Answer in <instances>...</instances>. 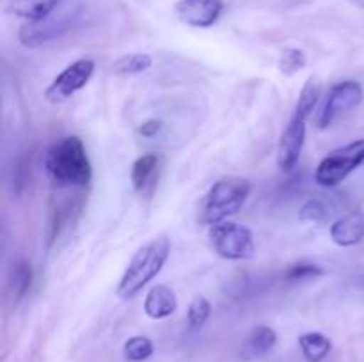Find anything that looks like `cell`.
<instances>
[{
	"label": "cell",
	"mask_w": 364,
	"mask_h": 362,
	"mask_svg": "<svg viewBox=\"0 0 364 362\" xmlns=\"http://www.w3.org/2000/svg\"><path fill=\"white\" fill-rule=\"evenodd\" d=\"M331 238L340 247H354L364 240V212L354 209L331 226Z\"/></svg>",
	"instance_id": "cell-11"
},
{
	"label": "cell",
	"mask_w": 364,
	"mask_h": 362,
	"mask_svg": "<svg viewBox=\"0 0 364 362\" xmlns=\"http://www.w3.org/2000/svg\"><path fill=\"white\" fill-rule=\"evenodd\" d=\"M176 16L185 25L196 28H208L220 18L224 0H180L174 6Z\"/></svg>",
	"instance_id": "cell-10"
},
{
	"label": "cell",
	"mask_w": 364,
	"mask_h": 362,
	"mask_svg": "<svg viewBox=\"0 0 364 362\" xmlns=\"http://www.w3.org/2000/svg\"><path fill=\"white\" fill-rule=\"evenodd\" d=\"M299 346L308 362H322L333 350V343L322 332H306L299 337Z\"/></svg>",
	"instance_id": "cell-17"
},
{
	"label": "cell",
	"mask_w": 364,
	"mask_h": 362,
	"mask_svg": "<svg viewBox=\"0 0 364 362\" xmlns=\"http://www.w3.org/2000/svg\"><path fill=\"white\" fill-rule=\"evenodd\" d=\"M210 314H212V304H210L208 298L205 297L192 298V302L188 304V309H187L188 327L194 330L201 329V327L208 322Z\"/></svg>",
	"instance_id": "cell-21"
},
{
	"label": "cell",
	"mask_w": 364,
	"mask_h": 362,
	"mask_svg": "<svg viewBox=\"0 0 364 362\" xmlns=\"http://www.w3.org/2000/svg\"><path fill=\"white\" fill-rule=\"evenodd\" d=\"M336 213V204L329 195H313L299 209L301 222H326Z\"/></svg>",
	"instance_id": "cell-15"
},
{
	"label": "cell",
	"mask_w": 364,
	"mask_h": 362,
	"mask_svg": "<svg viewBox=\"0 0 364 362\" xmlns=\"http://www.w3.org/2000/svg\"><path fill=\"white\" fill-rule=\"evenodd\" d=\"M251 181L245 177H223L215 181L208 190L203 204L201 220L206 226H215L224 222L228 216L242 209L251 195Z\"/></svg>",
	"instance_id": "cell-3"
},
{
	"label": "cell",
	"mask_w": 364,
	"mask_h": 362,
	"mask_svg": "<svg viewBox=\"0 0 364 362\" xmlns=\"http://www.w3.org/2000/svg\"><path fill=\"white\" fill-rule=\"evenodd\" d=\"M153 64V57L149 53H124L114 62L116 75H139L149 70Z\"/></svg>",
	"instance_id": "cell-19"
},
{
	"label": "cell",
	"mask_w": 364,
	"mask_h": 362,
	"mask_svg": "<svg viewBox=\"0 0 364 362\" xmlns=\"http://www.w3.org/2000/svg\"><path fill=\"white\" fill-rule=\"evenodd\" d=\"M46 176L59 187H85L92 177L91 160L78 137H63L45 153Z\"/></svg>",
	"instance_id": "cell-1"
},
{
	"label": "cell",
	"mask_w": 364,
	"mask_h": 362,
	"mask_svg": "<svg viewBox=\"0 0 364 362\" xmlns=\"http://www.w3.org/2000/svg\"><path fill=\"white\" fill-rule=\"evenodd\" d=\"M160 167V156L156 153H148V155L139 156L137 160L132 165V172H130V181L132 187L135 188L137 192H142L151 180L155 177L156 170Z\"/></svg>",
	"instance_id": "cell-16"
},
{
	"label": "cell",
	"mask_w": 364,
	"mask_h": 362,
	"mask_svg": "<svg viewBox=\"0 0 364 362\" xmlns=\"http://www.w3.org/2000/svg\"><path fill=\"white\" fill-rule=\"evenodd\" d=\"M162 128H164L162 121L148 119V121H144L141 126H139L137 131H139V135H142L144 138H151V137H156V135L162 131Z\"/></svg>",
	"instance_id": "cell-25"
},
{
	"label": "cell",
	"mask_w": 364,
	"mask_h": 362,
	"mask_svg": "<svg viewBox=\"0 0 364 362\" xmlns=\"http://www.w3.org/2000/svg\"><path fill=\"white\" fill-rule=\"evenodd\" d=\"M320 96H322V82L318 80V77H309L308 82L304 84V87H302L301 94H299L294 114L308 119L313 114V110H315Z\"/></svg>",
	"instance_id": "cell-18"
},
{
	"label": "cell",
	"mask_w": 364,
	"mask_h": 362,
	"mask_svg": "<svg viewBox=\"0 0 364 362\" xmlns=\"http://www.w3.org/2000/svg\"><path fill=\"white\" fill-rule=\"evenodd\" d=\"M364 163V138L331 151L316 165L315 181L323 188H334L347 176H350L358 167Z\"/></svg>",
	"instance_id": "cell-4"
},
{
	"label": "cell",
	"mask_w": 364,
	"mask_h": 362,
	"mask_svg": "<svg viewBox=\"0 0 364 362\" xmlns=\"http://www.w3.org/2000/svg\"><path fill=\"white\" fill-rule=\"evenodd\" d=\"M55 11L50 16H46L45 20L27 21L20 28V32H18V38H20L21 45L34 48V46L53 41L59 35H63L68 28H71V25L75 21L73 11H64L59 16H55Z\"/></svg>",
	"instance_id": "cell-7"
},
{
	"label": "cell",
	"mask_w": 364,
	"mask_h": 362,
	"mask_svg": "<svg viewBox=\"0 0 364 362\" xmlns=\"http://www.w3.org/2000/svg\"><path fill=\"white\" fill-rule=\"evenodd\" d=\"M308 64V57L299 48H284L279 57V71L287 77L299 73Z\"/></svg>",
	"instance_id": "cell-22"
},
{
	"label": "cell",
	"mask_w": 364,
	"mask_h": 362,
	"mask_svg": "<svg viewBox=\"0 0 364 362\" xmlns=\"http://www.w3.org/2000/svg\"><path fill=\"white\" fill-rule=\"evenodd\" d=\"M169 254L171 241L166 236H159L142 245L134 254L132 261L128 263L127 270L117 284V295L121 298H134L146 284L151 283L162 272Z\"/></svg>",
	"instance_id": "cell-2"
},
{
	"label": "cell",
	"mask_w": 364,
	"mask_h": 362,
	"mask_svg": "<svg viewBox=\"0 0 364 362\" xmlns=\"http://www.w3.org/2000/svg\"><path fill=\"white\" fill-rule=\"evenodd\" d=\"M277 343V332L272 327L267 325H258L251 330L249 337L245 339L244 344V357L252 358V357H262V355L269 353Z\"/></svg>",
	"instance_id": "cell-14"
},
{
	"label": "cell",
	"mask_w": 364,
	"mask_h": 362,
	"mask_svg": "<svg viewBox=\"0 0 364 362\" xmlns=\"http://www.w3.org/2000/svg\"><path fill=\"white\" fill-rule=\"evenodd\" d=\"M63 0H9L7 7L14 16H20L27 21L45 20L59 7Z\"/></svg>",
	"instance_id": "cell-13"
},
{
	"label": "cell",
	"mask_w": 364,
	"mask_h": 362,
	"mask_svg": "<svg viewBox=\"0 0 364 362\" xmlns=\"http://www.w3.org/2000/svg\"><path fill=\"white\" fill-rule=\"evenodd\" d=\"M306 121L308 119L294 114L281 133L279 146H277V165L283 170L294 169L301 158L306 142Z\"/></svg>",
	"instance_id": "cell-9"
},
{
	"label": "cell",
	"mask_w": 364,
	"mask_h": 362,
	"mask_svg": "<svg viewBox=\"0 0 364 362\" xmlns=\"http://www.w3.org/2000/svg\"><path fill=\"white\" fill-rule=\"evenodd\" d=\"M364 98V91L359 82L345 80L334 85L327 94L323 109L318 117V126L326 128L333 123L336 117L343 116V114L350 112L352 109L361 105Z\"/></svg>",
	"instance_id": "cell-8"
},
{
	"label": "cell",
	"mask_w": 364,
	"mask_h": 362,
	"mask_svg": "<svg viewBox=\"0 0 364 362\" xmlns=\"http://www.w3.org/2000/svg\"><path fill=\"white\" fill-rule=\"evenodd\" d=\"M96 70V62L92 59H78L71 62L64 71H60L52 84L45 89V98L50 103H63L77 94L80 89L91 80Z\"/></svg>",
	"instance_id": "cell-6"
},
{
	"label": "cell",
	"mask_w": 364,
	"mask_h": 362,
	"mask_svg": "<svg viewBox=\"0 0 364 362\" xmlns=\"http://www.w3.org/2000/svg\"><path fill=\"white\" fill-rule=\"evenodd\" d=\"M32 286V268L28 263H18L13 272V290L18 298L25 297Z\"/></svg>",
	"instance_id": "cell-24"
},
{
	"label": "cell",
	"mask_w": 364,
	"mask_h": 362,
	"mask_svg": "<svg viewBox=\"0 0 364 362\" xmlns=\"http://www.w3.org/2000/svg\"><path fill=\"white\" fill-rule=\"evenodd\" d=\"M212 248L228 261H242L256 256L255 236L251 229L237 222H220L208 233Z\"/></svg>",
	"instance_id": "cell-5"
},
{
	"label": "cell",
	"mask_w": 364,
	"mask_h": 362,
	"mask_svg": "<svg viewBox=\"0 0 364 362\" xmlns=\"http://www.w3.org/2000/svg\"><path fill=\"white\" fill-rule=\"evenodd\" d=\"M155 351L151 339H148L146 336H134L124 343L123 353L124 358L130 362H142L146 358H149Z\"/></svg>",
	"instance_id": "cell-20"
},
{
	"label": "cell",
	"mask_w": 364,
	"mask_h": 362,
	"mask_svg": "<svg viewBox=\"0 0 364 362\" xmlns=\"http://www.w3.org/2000/svg\"><path fill=\"white\" fill-rule=\"evenodd\" d=\"M322 275H323L322 266L315 265V263L299 261L287 270L284 279H287L288 283H301V280L316 279V277H322Z\"/></svg>",
	"instance_id": "cell-23"
},
{
	"label": "cell",
	"mask_w": 364,
	"mask_h": 362,
	"mask_svg": "<svg viewBox=\"0 0 364 362\" xmlns=\"http://www.w3.org/2000/svg\"><path fill=\"white\" fill-rule=\"evenodd\" d=\"M350 2L355 4L358 7H363V9H364V0H350Z\"/></svg>",
	"instance_id": "cell-26"
},
{
	"label": "cell",
	"mask_w": 364,
	"mask_h": 362,
	"mask_svg": "<svg viewBox=\"0 0 364 362\" xmlns=\"http://www.w3.org/2000/svg\"><path fill=\"white\" fill-rule=\"evenodd\" d=\"M176 295L166 284H156V286H153L144 298V312L151 319L169 318L176 311Z\"/></svg>",
	"instance_id": "cell-12"
}]
</instances>
